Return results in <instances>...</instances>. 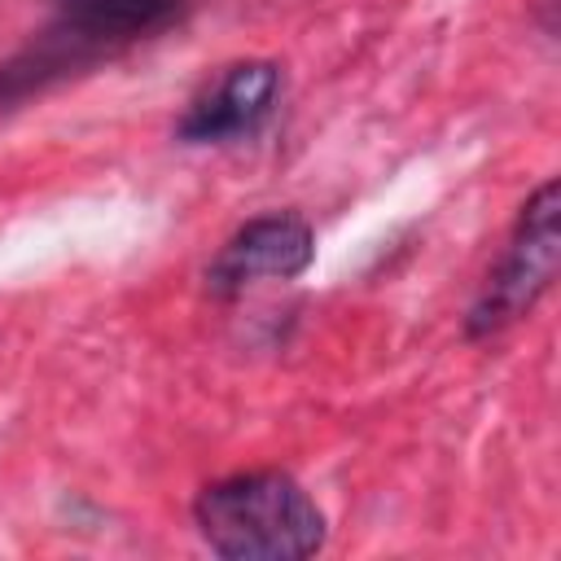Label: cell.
I'll return each mask as SVG.
<instances>
[{
  "label": "cell",
  "mask_w": 561,
  "mask_h": 561,
  "mask_svg": "<svg viewBox=\"0 0 561 561\" xmlns=\"http://www.w3.org/2000/svg\"><path fill=\"white\" fill-rule=\"evenodd\" d=\"M184 0H61L53 22L0 61V110H13L114 53L167 31Z\"/></svg>",
  "instance_id": "cell-1"
},
{
  "label": "cell",
  "mask_w": 561,
  "mask_h": 561,
  "mask_svg": "<svg viewBox=\"0 0 561 561\" xmlns=\"http://www.w3.org/2000/svg\"><path fill=\"white\" fill-rule=\"evenodd\" d=\"M197 535L228 561H302L324 548V513L307 486L280 469L232 473L202 486Z\"/></svg>",
  "instance_id": "cell-2"
},
{
  "label": "cell",
  "mask_w": 561,
  "mask_h": 561,
  "mask_svg": "<svg viewBox=\"0 0 561 561\" xmlns=\"http://www.w3.org/2000/svg\"><path fill=\"white\" fill-rule=\"evenodd\" d=\"M557 210H561V188H557V180H543L517 210L508 250H504L500 267L486 276V285L469 311V337H491V333L508 329L548 294V285L557 276V259H561Z\"/></svg>",
  "instance_id": "cell-3"
},
{
  "label": "cell",
  "mask_w": 561,
  "mask_h": 561,
  "mask_svg": "<svg viewBox=\"0 0 561 561\" xmlns=\"http://www.w3.org/2000/svg\"><path fill=\"white\" fill-rule=\"evenodd\" d=\"M316 259V232L302 215L276 210L241 224L219 254L206 267V285L219 298H232L259 280H294L311 267Z\"/></svg>",
  "instance_id": "cell-4"
},
{
  "label": "cell",
  "mask_w": 561,
  "mask_h": 561,
  "mask_svg": "<svg viewBox=\"0 0 561 561\" xmlns=\"http://www.w3.org/2000/svg\"><path fill=\"white\" fill-rule=\"evenodd\" d=\"M276 92H280V66L276 61H267V57L232 61L202 96H193L175 136L188 145H224V140L254 136L267 123Z\"/></svg>",
  "instance_id": "cell-5"
}]
</instances>
